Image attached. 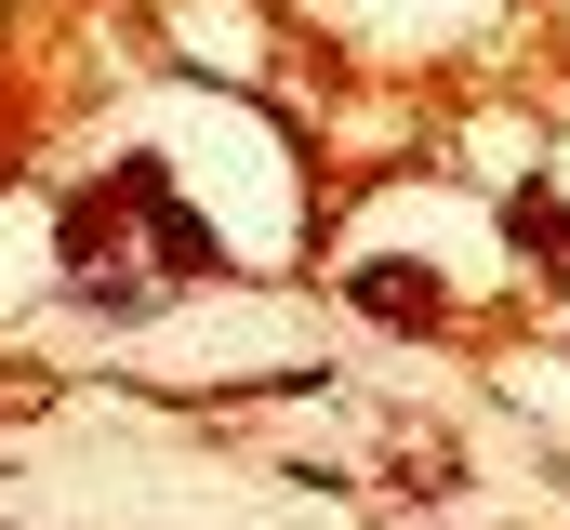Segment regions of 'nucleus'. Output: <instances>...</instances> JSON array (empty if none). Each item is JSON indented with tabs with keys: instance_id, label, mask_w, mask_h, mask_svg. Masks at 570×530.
I'll return each mask as SVG.
<instances>
[{
	"instance_id": "f257e3e1",
	"label": "nucleus",
	"mask_w": 570,
	"mask_h": 530,
	"mask_svg": "<svg viewBox=\"0 0 570 530\" xmlns=\"http://www.w3.org/2000/svg\"><path fill=\"white\" fill-rule=\"evenodd\" d=\"M345 292H358V318H385V332H425L438 318V278H412V265H358Z\"/></svg>"
},
{
	"instance_id": "f03ea898",
	"label": "nucleus",
	"mask_w": 570,
	"mask_h": 530,
	"mask_svg": "<svg viewBox=\"0 0 570 530\" xmlns=\"http://www.w3.org/2000/svg\"><path fill=\"white\" fill-rule=\"evenodd\" d=\"M504 226H518V253L544 265V278H570V213L544 199V186H518V199H504Z\"/></svg>"
}]
</instances>
